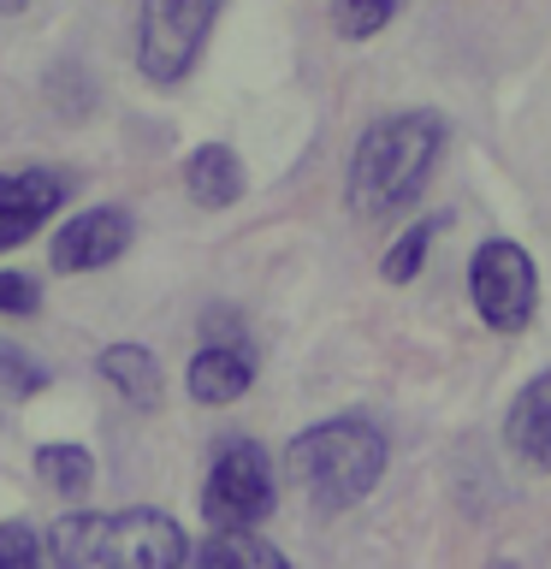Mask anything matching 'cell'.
Segmentation results:
<instances>
[{
	"mask_svg": "<svg viewBox=\"0 0 551 569\" xmlns=\"http://www.w3.org/2000/svg\"><path fill=\"white\" fill-rule=\"evenodd\" d=\"M439 154H444V119L427 113V107L373 119L362 131V142H355V154H350V178H344L350 213H362V220H391V213H403L427 190Z\"/></svg>",
	"mask_w": 551,
	"mask_h": 569,
	"instance_id": "obj_1",
	"label": "cell"
},
{
	"mask_svg": "<svg viewBox=\"0 0 551 569\" xmlns=\"http://www.w3.org/2000/svg\"><path fill=\"white\" fill-rule=\"evenodd\" d=\"M42 551L66 569H172L190 558V540L167 510H71Z\"/></svg>",
	"mask_w": 551,
	"mask_h": 569,
	"instance_id": "obj_2",
	"label": "cell"
},
{
	"mask_svg": "<svg viewBox=\"0 0 551 569\" xmlns=\"http://www.w3.org/2000/svg\"><path fill=\"white\" fill-rule=\"evenodd\" d=\"M385 457H391L385 433L368 416H332V421H314L309 433L291 439L284 469H291V480L309 492V505L320 516H338L380 487Z\"/></svg>",
	"mask_w": 551,
	"mask_h": 569,
	"instance_id": "obj_3",
	"label": "cell"
},
{
	"mask_svg": "<svg viewBox=\"0 0 551 569\" xmlns=\"http://www.w3.org/2000/svg\"><path fill=\"white\" fill-rule=\"evenodd\" d=\"M226 12V0H142L137 12V66L142 78L172 89L184 83L196 60L208 48V30L213 18Z\"/></svg>",
	"mask_w": 551,
	"mask_h": 569,
	"instance_id": "obj_4",
	"label": "cell"
},
{
	"mask_svg": "<svg viewBox=\"0 0 551 569\" xmlns=\"http://www.w3.org/2000/svg\"><path fill=\"white\" fill-rule=\"evenodd\" d=\"M469 297H474V315L487 320L492 332H522L533 320V309H540L533 256L510 238H487L469 261Z\"/></svg>",
	"mask_w": 551,
	"mask_h": 569,
	"instance_id": "obj_5",
	"label": "cell"
},
{
	"mask_svg": "<svg viewBox=\"0 0 551 569\" xmlns=\"http://www.w3.org/2000/svg\"><path fill=\"white\" fill-rule=\"evenodd\" d=\"M273 462L256 439H238L213 457L208 469V487H202V516L213 528H256L267 510H273Z\"/></svg>",
	"mask_w": 551,
	"mask_h": 569,
	"instance_id": "obj_6",
	"label": "cell"
},
{
	"mask_svg": "<svg viewBox=\"0 0 551 569\" xmlns=\"http://www.w3.org/2000/svg\"><path fill=\"white\" fill-rule=\"evenodd\" d=\"M131 249V213L124 208H89L78 220H66L48 243L53 273H96V267L119 261Z\"/></svg>",
	"mask_w": 551,
	"mask_h": 569,
	"instance_id": "obj_7",
	"label": "cell"
},
{
	"mask_svg": "<svg viewBox=\"0 0 551 569\" xmlns=\"http://www.w3.org/2000/svg\"><path fill=\"white\" fill-rule=\"evenodd\" d=\"M66 178L48 167H24V172H0V249H18L30 231H42L66 202Z\"/></svg>",
	"mask_w": 551,
	"mask_h": 569,
	"instance_id": "obj_8",
	"label": "cell"
},
{
	"mask_svg": "<svg viewBox=\"0 0 551 569\" xmlns=\"http://www.w3.org/2000/svg\"><path fill=\"white\" fill-rule=\"evenodd\" d=\"M184 386H190L196 403H213V409H220V403H238L243 391L256 386V362H249L243 345H208V350L190 356Z\"/></svg>",
	"mask_w": 551,
	"mask_h": 569,
	"instance_id": "obj_9",
	"label": "cell"
},
{
	"mask_svg": "<svg viewBox=\"0 0 551 569\" xmlns=\"http://www.w3.org/2000/svg\"><path fill=\"white\" fill-rule=\"evenodd\" d=\"M504 439L522 462L551 469V373H533V380L515 391V403L504 416Z\"/></svg>",
	"mask_w": 551,
	"mask_h": 569,
	"instance_id": "obj_10",
	"label": "cell"
},
{
	"mask_svg": "<svg viewBox=\"0 0 551 569\" xmlns=\"http://www.w3.org/2000/svg\"><path fill=\"white\" fill-rule=\"evenodd\" d=\"M243 160L238 149H226V142H202L190 160H184V190L196 208H231L243 196Z\"/></svg>",
	"mask_w": 551,
	"mask_h": 569,
	"instance_id": "obj_11",
	"label": "cell"
},
{
	"mask_svg": "<svg viewBox=\"0 0 551 569\" xmlns=\"http://www.w3.org/2000/svg\"><path fill=\"white\" fill-rule=\"evenodd\" d=\"M190 558L202 569H284V551L273 540H261L256 528H213Z\"/></svg>",
	"mask_w": 551,
	"mask_h": 569,
	"instance_id": "obj_12",
	"label": "cell"
},
{
	"mask_svg": "<svg viewBox=\"0 0 551 569\" xmlns=\"http://www.w3.org/2000/svg\"><path fill=\"white\" fill-rule=\"evenodd\" d=\"M101 380L113 386L131 409H154L160 403V362L142 345H107L101 350Z\"/></svg>",
	"mask_w": 551,
	"mask_h": 569,
	"instance_id": "obj_13",
	"label": "cell"
},
{
	"mask_svg": "<svg viewBox=\"0 0 551 569\" xmlns=\"http://www.w3.org/2000/svg\"><path fill=\"white\" fill-rule=\"evenodd\" d=\"M48 386H53L48 362H36L24 345H7V338H0V403H24Z\"/></svg>",
	"mask_w": 551,
	"mask_h": 569,
	"instance_id": "obj_14",
	"label": "cell"
},
{
	"mask_svg": "<svg viewBox=\"0 0 551 569\" xmlns=\"http://www.w3.org/2000/svg\"><path fill=\"white\" fill-rule=\"evenodd\" d=\"M36 469H42V480L53 492H83L89 480H96V462H89L83 445H42V451H36Z\"/></svg>",
	"mask_w": 551,
	"mask_h": 569,
	"instance_id": "obj_15",
	"label": "cell"
},
{
	"mask_svg": "<svg viewBox=\"0 0 551 569\" xmlns=\"http://www.w3.org/2000/svg\"><path fill=\"white\" fill-rule=\"evenodd\" d=\"M439 226L444 220H421V226H409L398 243L385 249V261H380V279L385 284H409L421 273V261H427V249H433V238H439Z\"/></svg>",
	"mask_w": 551,
	"mask_h": 569,
	"instance_id": "obj_16",
	"label": "cell"
},
{
	"mask_svg": "<svg viewBox=\"0 0 551 569\" xmlns=\"http://www.w3.org/2000/svg\"><path fill=\"white\" fill-rule=\"evenodd\" d=\"M398 18V0H332V30L350 42H368Z\"/></svg>",
	"mask_w": 551,
	"mask_h": 569,
	"instance_id": "obj_17",
	"label": "cell"
},
{
	"mask_svg": "<svg viewBox=\"0 0 551 569\" xmlns=\"http://www.w3.org/2000/svg\"><path fill=\"white\" fill-rule=\"evenodd\" d=\"M0 563H12V569L42 563V540H36L24 522H0Z\"/></svg>",
	"mask_w": 551,
	"mask_h": 569,
	"instance_id": "obj_18",
	"label": "cell"
},
{
	"mask_svg": "<svg viewBox=\"0 0 551 569\" xmlns=\"http://www.w3.org/2000/svg\"><path fill=\"white\" fill-rule=\"evenodd\" d=\"M42 309V284L30 273H0V315H36Z\"/></svg>",
	"mask_w": 551,
	"mask_h": 569,
	"instance_id": "obj_19",
	"label": "cell"
},
{
	"mask_svg": "<svg viewBox=\"0 0 551 569\" xmlns=\"http://www.w3.org/2000/svg\"><path fill=\"white\" fill-rule=\"evenodd\" d=\"M30 7V0H0V12H24Z\"/></svg>",
	"mask_w": 551,
	"mask_h": 569,
	"instance_id": "obj_20",
	"label": "cell"
}]
</instances>
